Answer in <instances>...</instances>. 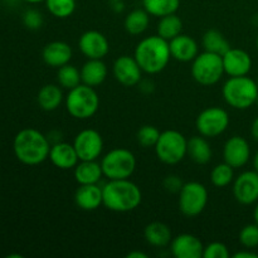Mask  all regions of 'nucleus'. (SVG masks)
I'll use <instances>...</instances> for the list:
<instances>
[{
    "mask_svg": "<svg viewBox=\"0 0 258 258\" xmlns=\"http://www.w3.org/2000/svg\"><path fill=\"white\" fill-rule=\"evenodd\" d=\"M50 144L48 136L37 128L27 127L20 130L13 141V150L18 160L24 165L35 166L49 158Z\"/></svg>",
    "mask_w": 258,
    "mask_h": 258,
    "instance_id": "nucleus-1",
    "label": "nucleus"
},
{
    "mask_svg": "<svg viewBox=\"0 0 258 258\" xmlns=\"http://www.w3.org/2000/svg\"><path fill=\"white\" fill-rule=\"evenodd\" d=\"M134 57L143 72L148 75H158L163 72L170 62L169 42L158 34L144 38L136 45Z\"/></svg>",
    "mask_w": 258,
    "mask_h": 258,
    "instance_id": "nucleus-2",
    "label": "nucleus"
},
{
    "mask_svg": "<svg viewBox=\"0 0 258 258\" xmlns=\"http://www.w3.org/2000/svg\"><path fill=\"white\" fill-rule=\"evenodd\" d=\"M103 206L116 213L135 211L143 201L141 189L130 179L108 180L102 186Z\"/></svg>",
    "mask_w": 258,
    "mask_h": 258,
    "instance_id": "nucleus-3",
    "label": "nucleus"
},
{
    "mask_svg": "<svg viewBox=\"0 0 258 258\" xmlns=\"http://www.w3.org/2000/svg\"><path fill=\"white\" fill-rule=\"evenodd\" d=\"M222 95L228 106L236 110H247L256 103L258 85L248 76L229 77L223 85Z\"/></svg>",
    "mask_w": 258,
    "mask_h": 258,
    "instance_id": "nucleus-4",
    "label": "nucleus"
},
{
    "mask_svg": "<svg viewBox=\"0 0 258 258\" xmlns=\"http://www.w3.org/2000/svg\"><path fill=\"white\" fill-rule=\"evenodd\" d=\"M66 108L72 117L77 120H87L97 112L100 107V97L95 87L81 83L68 91L64 97Z\"/></svg>",
    "mask_w": 258,
    "mask_h": 258,
    "instance_id": "nucleus-5",
    "label": "nucleus"
},
{
    "mask_svg": "<svg viewBox=\"0 0 258 258\" xmlns=\"http://www.w3.org/2000/svg\"><path fill=\"white\" fill-rule=\"evenodd\" d=\"M103 176L108 180L130 179L136 169V158L133 151L123 148H116L108 151L101 159Z\"/></svg>",
    "mask_w": 258,
    "mask_h": 258,
    "instance_id": "nucleus-6",
    "label": "nucleus"
},
{
    "mask_svg": "<svg viewBox=\"0 0 258 258\" xmlns=\"http://www.w3.org/2000/svg\"><path fill=\"white\" fill-rule=\"evenodd\" d=\"M154 149L161 163L166 165H176L188 155V140L179 131L166 130L160 134Z\"/></svg>",
    "mask_w": 258,
    "mask_h": 258,
    "instance_id": "nucleus-7",
    "label": "nucleus"
},
{
    "mask_svg": "<svg viewBox=\"0 0 258 258\" xmlns=\"http://www.w3.org/2000/svg\"><path fill=\"white\" fill-rule=\"evenodd\" d=\"M191 77L202 86H213L221 81L224 75L222 55L207 52L199 53L191 62Z\"/></svg>",
    "mask_w": 258,
    "mask_h": 258,
    "instance_id": "nucleus-8",
    "label": "nucleus"
},
{
    "mask_svg": "<svg viewBox=\"0 0 258 258\" xmlns=\"http://www.w3.org/2000/svg\"><path fill=\"white\" fill-rule=\"evenodd\" d=\"M208 204V190L199 181L184 183L179 191V209L188 218L203 213Z\"/></svg>",
    "mask_w": 258,
    "mask_h": 258,
    "instance_id": "nucleus-9",
    "label": "nucleus"
},
{
    "mask_svg": "<svg viewBox=\"0 0 258 258\" xmlns=\"http://www.w3.org/2000/svg\"><path fill=\"white\" fill-rule=\"evenodd\" d=\"M229 126V115L224 108L213 106L202 111L196 121L198 133L204 138H217Z\"/></svg>",
    "mask_w": 258,
    "mask_h": 258,
    "instance_id": "nucleus-10",
    "label": "nucleus"
},
{
    "mask_svg": "<svg viewBox=\"0 0 258 258\" xmlns=\"http://www.w3.org/2000/svg\"><path fill=\"white\" fill-rule=\"evenodd\" d=\"M73 146L80 160H97L103 150V139L98 131L86 128L77 134Z\"/></svg>",
    "mask_w": 258,
    "mask_h": 258,
    "instance_id": "nucleus-11",
    "label": "nucleus"
},
{
    "mask_svg": "<svg viewBox=\"0 0 258 258\" xmlns=\"http://www.w3.org/2000/svg\"><path fill=\"white\" fill-rule=\"evenodd\" d=\"M81 53L87 59H103L110 52V43L98 30H87L78 39Z\"/></svg>",
    "mask_w": 258,
    "mask_h": 258,
    "instance_id": "nucleus-12",
    "label": "nucleus"
},
{
    "mask_svg": "<svg viewBox=\"0 0 258 258\" xmlns=\"http://www.w3.org/2000/svg\"><path fill=\"white\" fill-rule=\"evenodd\" d=\"M233 196L238 203L251 206L258 202V173L243 171L233 180Z\"/></svg>",
    "mask_w": 258,
    "mask_h": 258,
    "instance_id": "nucleus-13",
    "label": "nucleus"
},
{
    "mask_svg": "<svg viewBox=\"0 0 258 258\" xmlns=\"http://www.w3.org/2000/svg\"><path fill=\"white\" fill-rule=\"evenodd\" d=\"M112 73L115 80L125 87H134L143 80V70L135 57L121 55L113 62Z\"/></svg>",
    "mask_w": 258,
    "mask_h": 258,
    "instance_id": "nucleus-14",
    "label": "nucleus"
},
{
    "mask_svg": "<svg viewBox=\"0 0 258 258\" xmlns=\"http://www.w3.org/2000/svg\"><path fill=\"white\" fill-rule=\"evenodd\" d=\"M223 158L232 168L239 169L244 166L251 158V146L248 141L242 136H232L224 144Z\"/></svg>",
    "mask_w": 258,
    "mask_h": 258,
    "instance_id": "nucleus-15",
    "label": "nucleus"
},
{
    "mask_svg": "<svg viewBox=\"0 0 258 258\" xmlns=\"http://www.w3.org/2000/svg\"><path fill=\"white\" fill-rule=\"evenodd\" d=\"M224 73L229 77L248 76L252 68V58L246 50L239 48H232L222 55Z\"/></svg>",
    "mask_w": 258,
    "mask_h": 258,
    "instance_id": "nucleus-16",
    "label": "nucleus"
},
{
    "mask_svg": "<svg viewBox=\"0 0 258 258\" xmlns=\"http://www.w3.org/2000/svg\"><path fill=\"white\" fill-rule=\"evenodd\" d=\"M203 251L201 239L190 233L179 234L170 242V252L175 258H202Z\"/></svg>",
    "mask_w": 258,
    "mask_h": 258,
    "instance_id": "nucleus-17",
    "label": "nucleus"
},
{
    "mask_svg": "<svg viewBox=\"0 0 258 258\" xmlns=\"http://www.w3.org/2000/svg\"><path fill=\"white\" fill-rule=\"evenodd\" d=\"M48 159L55 168L62 169V170L75 169L76 165L80 163V158L73 144L64 143V141H58L50 146Z\"/></svg>",
    "mask_w": 258,
    "mask_h": 258,
    "instance_id": "nucleus-18",
    "label": "nucleus"
},
{
    "mask_svg": "<svg viewBox=\"0 0 258 258\" xmlns=\"http://www.w3.org/2000/svg\"><path fill=\"white\" fill-rule=\"evenodd\" d=\"M171 58L178 62L188 63L193 62L199 54V45L194 38L186 34H179L169 42Z\"/></svg>",
    "mask_w": 258,
    "mask_h": 258,
    "instance_id": "nucleus-19",
    "label": "nucleus"
},
{
    "mask_svg": "<svg viewBox=\"0 0 258 258\" xmlns=\"http://www.w3.org/2000/svg\"><path fill=\"white\" fill-rule=\"evenodd\" d=\"M73 50L68 43L62 40L50 42L43 48L42 58L47 66L52 68H59L62 66L68 64L72 59Z\"/></svg>",
    "mask_w": 258,
    "mask_h": 258,
    "instance_id": "nucleus-20",
    "label": "nucleus"
},
{
    "mask_svg": "<svg viewBox=\"0 0 258 258\" xmlns=\"http://www.w3.org/2000/svg\"><path fill=\"white\" fill-rule=\"evenodd\" d=\"M75 203L80 209L92 212L103 206L102 186L98 184H86L80 185L75 193Z\"/></svg>",
    "mask_w": 258,
    "mask_h": 258,
    "instance_id": "nucleus-21",
    "label": "nucleus"
},
{
    "mask_svg": "<svg viewBox=\"0 0 258 258\" xmlns=\"http://www.w3.org/2000/svg\"><path fill=\"white\" fill-rule=\"evenodd\" d=\"M107 66L102 59H88L81 68V78L83 85L97 87L107 78Z\"/></svg>",
    "mask_w": 258,
    "mask_h": 258,
    "instance_id": "nucleus-22",
    "label": "nucleus"
},
{
    "mask_svg": "<svg viewBox=\"0 0 258 258\" xmlns=\"http://www.w3.org/2000/svg\"><path fill=\"white\" fill-rule=\"evenodd\" d=\"M73 175L80 185L98 184L102 179L103 171L101 163L97 160H80V163L76 165Z\"/></svg>",
    "mask_w": 258,
    "mask_h": 258,
    "instance_id": "nucleus-23",
    "label": "nucleus"
},
{
    "mask_svg": "<svg viewBox=\"0 0 258 258\" xmlns=\"http://www.w3.org/2000/svg\"><path fill=\"white\" fill-rule=\"evenodd\" d=\"M64 101V95H63V88L59 85H44L39 90L37 95V102L42 110L54 111L60 106V103Z\"/></svg>",
    "mask_w": 258,
    "mask_h": 258,
    "instance_id": "nucleus-24",
    "label": "nucleus"
},
{
    "mask_svg": "<svg viewBox=\"0 0 258 258\" xmlns=\"http://www.w3.org/2000/svg\"><path fill=\"white\" fill-rule=\"evenodd\" d=\"M144 236H145L146 242L156 248L169 246L173 239L170 228L163 222H153V223L148 224L144 231Z\"/></svg>",
    "mask_w": 258,
    "mask_h": 258,
    "instance_id": "nucleus-25",
    "label": "nucleus"
},
{
    "mask_svg": "<svg viewBox=\"0 0 258 258\" xmlns=\"http://www.w3.org/2000/svg\"><path fill=\"white\" fill-rule=\"evenodd\" d=\"M188 155L191 160L199 165H206L211 161L213 150L207 138L198 135L188 140Z\"/></svg>",
    "mask_w": 258,
    "mask_h": 258,
    "instance_id": "nucleus-26",
    "label": "nucleus"
},
{
    "mask_svg": "<svg viewBox=\"0 0 258 258\" xmlns=\"http://www.w3.org/2000/svg\"><path fill=\"white\" fill-rule=\"evenodd\" d=\"M151 15L145 9H134L128 13L123 22L125 30L131 35H141L146 32L150 24Z\"/></svg>",
    "mask_w": 258,
    "mask_h": 258,
    "instance_id": "nucleus-27",
    "label": "nucleus"
},
{
    "mask_svg": "<svg viewBox=\"0 0 258 258\" xmlns=\"http://www.w3.org/2000/svg\"><path fill=\"white\" fill-rule=\"evenodd\" d=\"M202 44H203L204 50L218 55H223L224 53L231 49V44L228 43V40L217 29L207 30L202 38Z\"/></svg>",
    "mask_w": 258,
    "mask_h": 258,
    "instance_id": "nucleus-28",
    "label": "nucleus"
},
{
    "mask_svg": "<svg viewBox=\"0 0 258 258\" xmlns=\"http://www.w3.org/2000/svg\"><path fill=\"white\" fill-rule=\"evenodd\" d=\"M158 35H160L161 38H164L165 40L170 42L173 38L178 37L179 34H181V30H183V22H181L180 17L174 13V14L165 15V17H161L160 20L158 23Z\"/></svg>",
    "mask_w": 258,
    "mask_h": 258,
    "instance_id": "nucleus-29",
    "label": "nucleus"
},
{
    "mask_svg": "<svg viewBox=\"0 0 258 258\" xmlns=\"http://www.w3.org/2000/svg\"><path fill=\"white\" fill-rule=\"evenodd\" d=\"M180 0H143V8L151 17H165L178 12Z\"/></svg>",
    "mask_w": 258,
    "mask_h": 258,
    "instance_id": "nucleus-30",
    "label": "nucleus"
},
{
    "mask_svg": "<svg viewBox=\"0 0 258 258\" xmlns=\"http://www.w3.org/2000/svg\"><path fill=\"white\" fill-rule=\"evenodd\" d=\"M57 82L64 90H72L82 83L81 78V71L72 64H64L58 68Z\"/></svg>",
    "mask_w": 258,
    "mask_h": 258,
    "instance_id": "nucleus-31",
    "label": "nucleus"
},
{
    "mask_svg": "<svg viewBox=\"0 0 258 258\" xmlns=\"http://www.w3.org/2000/svg\"><path fill=\"white\" fill-rule=\"evenodd\" d=\"M234 180V168L226 161L214 166L211 171V181L217 188H226Z\"/></svg>",
    "mask_w": 258,
    "mask_h": 258,
    "instance_id": "nucleus-32",
    "label": "nucleus"
},
{
    "mask_svg": "<svg viewBox=\"0 0 258 258\" xmlns=\"http://www.w3.org/2000/svg\"><path fill=\"white\" fill-rule=\"evenodd\" d=\"M45 8L50 15L58 19H67L75 13L76 0H45Z\"/></svg>",
    "mask_w": 258,
    "mask_h": 258,
    "instance_id": "nucleus-33",
    "label": "nucleus"
},
{
    "mask_svg": "<svg viewBox=\"0 0 258 258\" xmlns=\"http://www.w3.org/2000/svg\"><path fill=\"white\" fill-rule=\"evenodd\" d=\"M160 131L158 127L153 125H144L143 127L139 128L138 134H136V139L138 143L140 144L143 148H155L156 143H158L159 138H160Z\"/></svg>",
    "mask_w": 258,
    "mask_h": 258,
    "instance_id": "nucleus-34",
    "label": "nucleus"
},
{
    "mask_svg": "<svg viewBox=\"0 0 258 258\" xmlns=\"http://www.w3.org/2000/svg\"><path fill=\"white\" fill-rule=\"evenodd\" d=\"M239 243L244 248H256L258 247V224H247L239 232Z\"/></svg>",
    "mask_w": 258,
    "mask_h": 258,
    "instance_id": "nucleus-35",
    "label": "nucleus"
},
{
    "mask_svg": "<svg viewBox=\"0 0 258 258\" xmlns=\"http://www.w3.org/2000/svg\"><path fill=\"white\" fill-rule=\"evenodd\" d=\"M229 256L228 247L222 242H212L204 247L203 258H228Z\"/></svg>",
    "mask_w": 258,
    "mask_h": 258,
    "instance_id": "nucleus-36",
    "label": "nucleus"
},
{
    "mask_svg": "<svg viewBox=\"0 0 258 258\" xmlns=\"http://www.w3.org/2000/svg\"><path fill=\"white\" fill-rule=\"evenodd\" d=\"M23 24L29 30H38L43 25V15L37 9H28L23 14Z\"/></svg>",
    "mask_w": 258,
    "mask_h": 258,
    "instance_id": "nucleus-37",
    "label": "nucleus"
},
{
    "mask_svg": "<svg viewBox=\"0 0 258 258\" xmlns=\"http://www.w3.org/2000/svg\"><path fill=\"white\" fill-rule=\"evenodd\" d=\"M164 189L169 193H178L180 191V189L183 188L184 183L181 181V179L178 175H168L163 181Z\"/></svg>",
    "mask_w": 258,
    "mask_h": 258,
    "instance_id": "nucleus-38",
    "label": "nucleus"
},
{
    "mask_svg": "<svg viewBox=\"0 0 258 258\" xmlns=\"http://www.w3.org/2000/svg\"><path fill=\"white\" fill-rule=\"evenodd\" d=\"M108 3H110V7L112 8L113 12L116 13H121L123 10V8H125L123 0H108Z\"/></svg>",
    "mask_w": 258,
    "mask_h": 258,
    "instance_id": "nucleus-39",
    "label": "nucleus"
},
{
    "mask_svg": "<svg viewBox=\"0 0 258 258\" xmlns=\"http://www.w3.org/2000/svg\"><path fill=\"white\" fill-rule=\"evenodd\" d=\"M247 251H239L237 253L233 254V258H258V254L254 252L248 251V248H246Z\"/></svg>",
    "mask_w": 258,
    "mask_h": 258,
    "instance_id": "nucleus-40",
    "label": "nucleus"
},
{
    "mask_svg": "<svg viewBox=\"0 0 258 258\" xmlns=\"http://www.w3.org/2000/svg\"><path fill=\"white\" fill-rule=\"evenodd\" d=\"M139 86H140V90L144 91V92H146V93L151 92V91L154 90V83L151 82V81L141 80L140 83H139Z\"/></svg>",
    "mask_w": 258,
    "mask_h": 258,
    "instance_id": "nucleus-41",
    "label": "nucleus"
},
{
    "mask_svg": "<svg viewBox=\"0 0 258 258\" xmlns=\"http://www.w3.org/2000/svg\"><path fill=\"white\" fill-rule=\"evenodd\" d=\"M251 135H252V138L254 139V140L258 141V116H257L256 118H254L253 122H252Z\"/></svg>",
    "mask_w": 258,
    "mask_h": 258,
    "instance_id": "nucleus-42",
    "label": "nucleus"
},
{
    "mask_svg": "<svg viewBox=\"0 0 258 258\" xmlns=\"http://www.w3.org/2000/svg\"><path fill=\"white\" fill-rule=\"evenodd\" d=\"M127 258H148V254L144 253V252L141 251H131L128 252L127 256H126Z\"/></svg>",
    "mask_w": 258,
    "mask_h": 258,
    "instance_id": "nucleus-43",
    "label": "nucleus"
},
{
    "mask_svg": "<svg viewBox=\"0 0 258 258\" xmlns=\"http://www.w3.org/2000/svg\"><path fill=\"white\" fill-rule=\"evenodd\" d=\"M253 168H254V170H256L258 173V151H257L256 155H254V158H253Z\"/></svg>",
    "mask_w": 258,
    "mask_h": 258,
    "instance_id": "nucleus-44",
    "label": "nucleus"
},
{
    "mask_svg": "<svg viewBox=\"0 0 258 258\" xmlns=\"http://www.w3.org/2000/svg\"><path fill=\"white\" fill-rule=\"evenodd\" d=\"M23 2L28 3V4H39V3H44L45 0H23Z\"/></svg>",
    "mask_w": 258,
    "mask_h": 258,
    "instance_id": "nucleus-45",
    "label": "nucleus"
},
{
    "mask_svg": "<svg viewBox=\"0 0 258 258\" xmlns=\"http://www.w3.org/2000/svg\"><path fill=\"white\" fill-rule=\"evenodd\" d=\"M253 218H254V223L258 224V203H257L256 208H254V211H253Z\"/></svg>",
    "mask_w": 258,
    "mask_h": 258,
    "instance_id": "nucleus-46",
    "label": "nucleus"
},
{
    "mask_svg": "<svg viewBox=\"0 0 258 258\" xmlns=\"http://www.w3.org/2000/svg\"><path fill=\"white\" fill-rule=\"evenodd\" d=\"M256 47H257V49H258V33H257V37H256Z\"/></svg>",
    "mask_w": 258,
    "mask_h": 258,
    "instance_id": "nucleus-47",
    "label": "nucleus"
},
{
    "mask_svg": "<svg viewBox=\"0 0 258 258\" xmlns=\"http://www.w3.org/2000/svg\"><path fill=\"white\" fill-rule=\"evenodd\" d=\"M254 105H257V107H258V97H257V100H256V103H254Z\"/></svg>",
    "mask_w": 258,
    "mask_h": 258,
    "instance_id": "nucleus-48",
    "label": "nucleus"
},
{
    "mask_svg": "<svg viewBox=\"0 0 258 258\" xmlns=\"http://www.w3.org/2000/svg\"><path fill=\"white\" fill-rule=\"evenodd\" d=\"M256 82H257V85H258V77H257V81H256Z\"/></svg>",
    "mask_w": 258,
    "mask_h": 258,
    "instance_id": "nucleus-49",
    "label": "nucleus"
}]
</instances>
